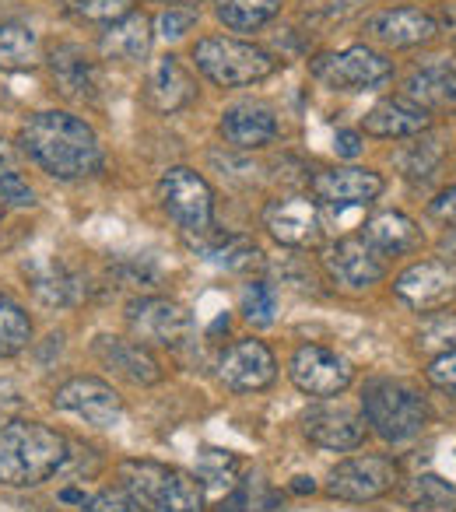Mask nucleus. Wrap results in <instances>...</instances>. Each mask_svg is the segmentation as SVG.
Listing matches in <instances>:
<instances>
[{"label":"nucleus","mask_w":456,"mask_h":512,"mask_svg":"<svg viewBox=\"0 0 456 512\" xmlns=\"http://www.w3.org/2000/svg\"><path fill=\"white\" fill-rule=\"evenodd\" d=\"M18 144H22V155H29L39 169L50 172L53 179H64V183L88 179L106 165L95 130L81 116L64 113V109L32 113L22 123Z\"/></svg>","instance_id":"nucleus-1"},{"label":"nucleus","mask_w":456,"mask_h":512,"mask_svg":"<svg viewBox=\"0 0 456 512\" xmlns=\"http://www.w3.org/2000/svg\"><path fill=\"white\" fill-rule=\"evenodd\" d=\"M71 460V442L50 425L29 418L0 421V484L4 488H36Z\"/></svg>","instance_id":"nucleus-2"},{"label":"nucleus","mask_w":456,"mask_h":512,"mask_svg":"<svg viewBox=\"0 0 456 512\" xmlns=\"http://www.w3.org/2000/svg\"><path fill=\"white\" fill-rule=\"evenodd\" d=\"M120 488L144 505V512H204V484L193 474L155 460H123L116 467Z\"/></svg>","instance_id":"nucleus-3"},{"label":"nucleus","mask_w":456,"mask_h":512,"mask_svg":"<svg viewBox=\"0 0 456 512\" xmlns=\"http://www.w3.org/2000/svg\"><path fill=\"white\" fill-rule=\"evenodd\" d=\"M362 414L383 442H411L428 428V400L404 379H372L362 390Z\"/></svg>","instance_id":"nucleus-4"},{"label":"nucleus","mask_w":456,"mask_h":512,"mask_svg":"<svg viewBox=\"0 0 456 512\" xmlns=\"http://www.w3.org/2000/svg\"><path fill=\"white\" fill-rule=\"evenodd\" d=\"M193 67L218 88L260 85L278 71V60L257 43L232 36H204L193 43Z\"/></svg>","instance_id":"nucleus-5"},{"label":"nucleus","mask_w":456,"mask_h":512,"mask_svg":"<svg viewBox=\"0 0 456 512\" xmlns=\"http://www.w3.org/2000/svg\"><path fill=\"white\" fill-rule=\"evenodd\" d=\"M158 204L176 221L179 232L193 239L214 228V190L197 169H186V165L165 169L158 179Z\"/></svg>","instance_id":"nucleus-6"},{"label":"nucleus","mask_w":456,"mask_h":512,"mask_svg":"<svg viewBox=\"0 0 456 512\" xmlns=\"http://www.w3.org/2000/svg\"><path fill=\"white\" fill-rule=\"evenodd\" d=\"M313 78L330 92H379L393 81V60L379 50L358 43L341 53H320L313 60Z\"/></svg>","instance_id":"nucleus-7"},{"label":"nucleus","mask_w":456,"mask_h":512,"mask_svg":"<svg viewBox=\"0 0 456 512\" xmlns=\"http://www.w3.org/2000/svg\"><path fill=\"white\" fill-rule=\"evenodd\" d=\"M400 484V467L393 456L369 453V456H351V460L337 463L327 474V495L337 502H376V498L390 495Z\"/></svg>","instance_id":"nucleus-8"},{"label":"nucleus","mask_w":456,"mask_h":512,"mask_svg":"<svg viewBox=\"0 0 456 512\" xmlns=\"http://www.w3.org/2000/svg\"><path fill=\"white\" fill-rule=\"evenodd\" d=\"M127 327L144 348H183L193 334V316L176 299H162V295H144L127 306Z\"/></svg>","instance_id":"nucleus-9"},{"label":"nucleus","mask_w":456,"mask_h":512,"mask_svg":"<svg viewBox=\"0 0 456 512\" xmlns=\"http://www.w3.org/2000/svg\"><path fill=\"white\" fill-rule=\"evenodd\" d=\"M288 376H292L295 390L306 397H341L351 383H355V369L344 355L323 348V344H302L295 348L292 362H288Z\"/></svg>","instance_id":"nucleus-10"},{"label":"nucleus","mask_w":456,"mask_h":512,"mask_svg":"<svg viewBox=\"0 0 456 512\" xmlns=\"http://www.w3.org/2000/svg\"><path fill=\"white\" fill-rule=\"evenodd\" d=\"M393 295H397L404 306L428 313V309H442L446 302L456 299V264L453 260H439V256H428L418 264L404 267L393 281Z\"/></svg>","instance_id":"nucleus-11"},{"label":"nucleus","mask_w":456,"mask_h":512,"mask_svg":"<svg viewBox=\"0 0 456 512\" xmlns=\"http://www.w3.org/2000/svg\"><path fill=\"white\" fill-rule=\"evenodd\" d=\"M264 228L281 246H292V249L320 246V239H323L320 207H316V200H309L306 193L274 197L271 204L264 207Z\"/></svg>","instance_id":"nucleus-12"},{"label":"nucleus","mask_w":456,"mask_h":512,"mask_svg":"<svg viewBox=\"0 0 456 512\" xmlns=\"http://www.w3.org/2000/svg\"><path fill=\"white\" fill-rule=\"evenodd\" d=\"M53 407L67 414H78L95 428H116L123 421V400L106 379L95 376H74L53 393Z\"/></svg>","instance_id":"nucleus-13"},{"label":"nucleus","mask_w":456,"mask_h":512,"mask_svg":"<svg viewBox=\"0 0 456 512\" xmlns=\"http://www.w3.org/2000/svg\"><path fill=\"white\" fill-rule=\"evenodd\" d=\"M327 274L348 292H362L386 278V256H379L362 235H344L323 253Z\"/></svg>","instance_id":"nucleus-14"},{"label":"nucleus","mask_w":456,"mask_h":512,"mask_svg":"<svg viewBox=\"0 0 456 512\" xmlns=\"http://www.w3.org/2000/svg\"><path fill=\"white\" fill-rule=\"evenodd\" d=\"M278 376V362H274V351L267 348L257 337H243L232 348L221 355L218 362V379L232 393H257L267 390Z\"/></svg>","instance_id":"nucleus-15"},{"label":"nucleus","mask_w":456,"mask_h":512,"mask_svg":"<svg viewBox=\"0 0 456 512\" xmlns=\"http://www.w3.org/2000/svg\"><path fill=\"white\" fill-rule=\"evenodd\" d=\"M383 186V176L376 169H362V165H337V169H323L309 179L313 197L327 207H369L383 193Z\"/></svg>","instance_id":"nucleus-16"},{"label":"nucleus","mask_w":456,"mask_h":512,"mask_svg":"<svg viewBox=\"0 0 456 512\" xmlns=\"http://www.w3.org/2000/svg\"><path fill=\"white\" fill-rule=\"evenodd\" d=\"M365 36L386 50H418L439 36V22L421 8H383L365 18Z\"/></svg>","instance_id":"nucleus-17"},{"label":"nucleus","mask_w":456,"mask_h":512,"mask_svg":"<svg viewBox=\"0 0 456 512\" xmlns=\"http://www.w3.org/2000/svg\"><path fill=\"white\" fill-rule=\"evenodd\" d=\"M302 432L313 446L330 453H351L365 442V425L351 407L344 404H316L302 414Z\"/></svg>","instance_id":"nucleus-18"},{"label":"nucleus","mask_w":456,"mask_h":512,"mask_svg":"<svg viewBox=\"0 0 456 512\" xmlns=\"http://www.w3.org/2000/svg\"><path fill=\"white\" fill-rule=\"evenodd\" d=\"M50 64V78L64 99L71 102H95L99 99V64L88 57L81 46L74 43H57L46 57Z\"/></svg>","instance_id":"nucleus-19"},{"label":"nucleus","mask_w":456,"mask_h":512,"mask_svg":"<svg viewBox=\"0 0 456 512\" xmlns=\"http://www.w3.org/2000/svg\"><path fill=\"white\" fill-rule=\"evenodd\" d=\"M197 99V78L193 71L176 57V53H165L151 64L148 85H144V102H148L155 113H179L190 102Z\"/></svg>","instance_id":"nucleus-20"},{"label":"nucleus","mask_w":456,"mask_h":512,"mask_svg":"<svg viewBox=\"0 0 456 512\" xmlns=\"http://www.w3.org/2000/svg\"><path fill=\"white\" fill-rule=\"evenodd\" d=\"M218 134L225 137V144L239 151H257L267 148V144L278 137V116L267 102H236V106H228L221 113L218 123Z\"/></svg>","instance_id":"nucleus-21"},{"label":"nucleus","mask_w":456,"mask_h":512,"mask_svg":"<svg viewBox=\"0 0 456 512\" xmlns=\"http://www.w3.org/2000/svg\"><path fill=\"white\" fill-rule=\"evenodd\" d=\"M432 127V113L421 102L407 99V95H390V99L376 102L365 113L362 130L369 137H383V141H400V137H421Z\"/></svg>","instance_id":"nucleus-22"},{"label":"nucleus","mask_w":456,"mask_h":512,"mask_svg":"<svg viewBox=\"0 0 456 512\" xmlns=\"http://www.w3.org/2000/svg\"><path fill=\"white\" fill-rule=\"evenodd\" d=\"M95 358H99L106 369H113L116 376L130 379V383H137V386L162 383V365H158V358L151 355L141 341L102 334L99 341H95Z\"/></svg>","instance_id":"nucleus-23"},{"label":"nucleus","mask_w":456,"mask_h":512,"mask_svg":"<svg viewBox=\"0 0 456 512\" xmlns=\"http://www.w3.org/2000/svg\"><path fill=\"white\" fill-rule=\"evenodd\" d=\"M155 22L141 11H130L120 22L106 25L99 39V50L106 60H123V64H137L151 53V39H155Z\"/></svg>","instance_id":"nucleus-24"},{"label":"nucleus","mask_w":456,"mask_h":512,"mask_svg":"<svg viewBox=\"0 0 456 512\" xmlns=\"http://www.w3.org/2000/svg\"><path fill=\"white\" fill-rule=\"evenodd\" d=\"M362 239L376 249L379 256H400L421 246V228L404 211H379L365 221Z\"/></svg>","instance_id":"nucleus-25"},{"label":"nucleus","mask_w":456,"mask_h":512,"mask_svg":"<svg viewBox=\"0 0 456 512\" xmlns=\"http://www.w3.org/2000/svg\"><path fill=\"white\" fill-rule=\"evenodd\" d=\"M25 278L29 288L43 306H74L81 299V278L71 267L57 264V260H36V264H25Z\"/></svg>","instance_id":"nucleus-26"},{"label":"nucleus","mask_w":456,"mask_h":512,"mask_svg":"<svg viewBox=\"0 0 456 512\" xmlns=\"http://www.w3.org/2000/svg\"><path fill=\"white\" fill-rule=\"evenodd\" d=\"M404 95L432 113L435 106H456V67L446 60L414 67L404 81Z\"/></svg>","instance_id":"nucleus-27"},{"label":"nucleus","mask_w":456,"mask_h":512,"mask_svg":"<svg viewBox=\"0 0 456 512\" xmlns=\"http://www.w3.org/2000/svg\"><path fill=\"white\" fill-rule=\"evenodd\" d=\"M197 242H200V249L207 253V260L228 267V271L250 274L253 267H264V253H260L257 242L246 239V235H232V232L214 235V228H211V232L197 235Z\"/></svg>","instance_id":"nucleus-28"},{"label":"nucleus","mask_w":456,"mask_h":512,"mask_svg":"<svg viewBox=\"0 0 456 512\" xmlns=\"http://www.w3.org/2000/svg\"><path fill=\"white\" fill-rule=\"evenodd\" d=\"M43 64V43L25 22H0V71H32Z\"/></svg>","instance_id":"nucleus-29"},{"label":"nucleus","mask_w":456,"mask_h":512,"mask_svg":"<svg viewBox=\"0 0 456 512\" xmlns=\"http://www.w3.org/2000/svg\"><path fill=\"white\" fill-rule=\"evenodd\" d=\"M285 0H214V15L228 32H257L281 15Z\"/></svg>","instance_id":"nucleus-30"},{"label":"nucleus","mask_w":456,"mask_h":512,"mask_svg":"<svg viewBox=\"0 0 456 512\" xmlns=\"http://www.w3.org/2000/svg\"><path fill=\"white\" fill-rule=\"evenodd\" d=\"M0 197L11 207H36V190L22 172V155L4 134H0Z\"/></svg>","instance_id":"nucleus-31"},{"label":"nucleus","mask_w":456,"mask_h":512,"mask_svg":"<svg viewBox=\"0 0 456 512\" xmlns=\"http://www.w3.org/2000/svg\"><path fill=\"white\" fill-rule=\"evenodd\" d=\"M404 502L411 512H456V488L435 474H418L404 488Z\"/></svg>","instance_id":"nucleus-32"},{"label":"nucleus","mask_w":456,"mask_h":512,"mask_svg":"<svg viewBox=\"0 0 456 512\" xmlns=\"http://www.w3.org/2000/svg\"><path fill=\"white\" fill-rule=\"evenodd\" d=\"M32 320L8 292H0V358H15L29 348Z\"/></svg>","instance_id":"nucleus-33"},{"label":"nucleus","mask_w":456,"mask_h":512,"mask_svg":"<svg viewBox=\"0 0 456 512\" xmlns=\"http://www.w3.org/2000/svg\"><path fill=\"white\" fill-rule=\"evenodd\" d=\"M214 512H285L281 495L264 481H243L239 488H232V495L221 498V505Z\"/></svg>","instance_id":"nucleus-34"},{"label":"nucleus","mask_w":456,"mask_h":512,"mask_svg":"<svg viewBox=\"0 0 456 512\" xmlns=\"http://www.w3.org/2000/svg\"><path fill=\"white\" fill-rule=\"evenodd\" d=\"M197 477L207 488H232L239 481V456L228 449H200Z\"/></svg>","instance_id":"nucleus-35"},{"label":"nucleus","mask_w":456,"mask_h":512,"mask_svg":"<svg viewBox=\"0 0 456 512\" xmlns=\"http://www.w3.org/2000/svg\"><path fill=\"white\" fill-rule=\"evenodd\" d=\"M239 309H243L246 323H253V327H271L274 313H278V292H274V288L267 285V281H260V278L246 281L243 299H239Z\"/></svg>","instance_id":"nucleus-36"},{"label":"nucleus","mask_w":456,"mask_h":512,"mask_svg":"<svg viewBox=\"0 0 456 512\" xmlns=\"http://www.w3.org/2000/svg\"><path fill=\"white\" fill-rule=\"evenodd\" d=\"M64 11L88 25H113L134 11V0H60Z\"/></svg>","instance_id":"nucleus-37"},{"label":"nucleus","mask_w":456,"mask_h":512,"mask_svg":"<svg viewBox=\"0 0 456 512\" xmlns=\"http://www.w3.org/2000/svg\"><path fill=\"white\" fill-rule=\"evenodd\" d=\"M418 348L421 351H456V313H432L418 330Z\"/></svg>","instance_id":"nucleus-38"},{"label":"nucleus","mask_w":456,"mask_h":512,"mask_svg":"<svg viewBox=\"0 0 456 512\" xmlns=\"http://www.w3.org/2000/svg\"><path fill=\"white\" fill-rule=\"evenodd\" d=\"M439 162H442V151L439 144L432 141V137H425V141L411 144L404 155V176L411 179V183H428V179L439 172Z\"/></svg>","instance_id":"nucleus-39"},{"label":"nucleus","mask_w":456,"mask_h":512,"mask_svg":"<svg viewBox=\"0 0 456 512\" xmlns=\"http://www.w3.org/2000/svg\"><path fill=\"white\" fill-rule=\"evenodd\" d=\"M81 512H144V505L134 495H127L123 488H106V491H95L92 498H85Z\"/></svg>","instance_id":"nucleus-40"},{"label":"nucleus","mask_w":456,"mask_h":512,"mask_svg":"<svg viewBox=\"0 0 456 512\" xmlns=\"http://www.w3.org/2000/svg\"><path fill=\"white\" fill-rule=\"evenodd\" d=\"M425 376H428V383H432L435 390L456 397V351H442V355H435L432 362H428Z\"/></svg>","instance_id":"nucleus-41"},{"label":"nucleus","mask_w":456,"mask_h":512,"mask_svg":"<svg viewBox=\"0 0 456 512\" xmlns=\"http://www.w3.org/2000/svg\"><path fill=\"white\" fill-rule=\"evenodd\" d=\"M197 18H200V11L197 8H165L162 15H158V32H162L165 39H179V36H186V32L197 25Z\"/></svg>","instance_id":"nucleus-42"},{"label":"nucleus","mask_w":456,"mask_h":512,"mask_svg":"<svg viewBox=\"0 0 456 512\" xmlns=\"http://www.w3.org/2000/svg\"><path fill=\"white\" fill-rule=\"evenodd\" d=\"M428 214H432L435 221H456V183L439 190L428 200Z\"/></svg>","instance_id":"nucleus-43"},{"label":"nucleus","mask_w":456,"mask_h":512,"mask_svg":"<svg viewBox=\"0 0 456 512\" xmlns=\"http://www.w3.org/2000/svg\"><path fill=\"white\" fill-rule=\"evenodd\" d=\"M334 148L341 158H358L362 155V134H358V130H337Z\"/></svg>","instance_id":"nucleus-44"},{"label":"nucleus","mask_w":456,"mask_h":512,"mask_svg":"<svg viewBox=\"0 0 456 512\" xmlns=\"http://www.w3.org/2000/svg\"><path fill=\"white\" fill-rule=\"evenodd\" d=\"M442 249H446V253H449V260H453V256H456V225L449 228L446 235H442Z\"/></svg>","instance_id":"nucleus-45"},{"label":"nucleus","mask_w":456,"mask_h":512,"mask_svg":"<svg viewBox=\"0 0 456 512\" xmlns=\"http://www.w3.org/2000/svg\"><path fill=\"white\" fill-rule=\"evenodd\" d=\"M292 491H299V495H306V491H309V495H313V491H316V484H313V477H295V484H292Z\"/></svg>","instance_id":"nucleus-46"},{"label":"nucleus","mask_w":456,"mask_h":512,"mask_svg":"<svg viewBox=\"0 0 456 512\" xmlns=\"http://www.w3.org/2000/svg\"><path fill=\"white\" fill-rule=\"evenodd\" d=\"M4 211H8V204H4V197H0V218H4Z\"/></svg>","instance_id":"nucleus-47"}]
</instances>
